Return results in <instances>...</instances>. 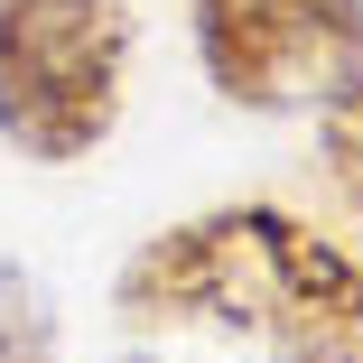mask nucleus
<instances>
[{
  "mask_svg": "<svg viewBox=\"0 0 363 363\" xmlns=\"http://www.w3.org/2000/svg\"><path fill=\"white\" fill-rule=\"evenodd\" d=\"M130 94L121 0H0V140L38 168L94 159Z\"/></svg>",
  "mask_w": 363,
  "mask_h": 363,
  "instance_id": "f03ea898",
  "label": "nucleus"
},
{
  "mask_svg": "<svg viewBox=\"0 0 363 363\" xmlns=\"http://www.w3.org/2000/svg\"><path fill=\"white\" fill-rule=\"evenodd\" d=\"M186 38L242 112H317L363 84V0H186Z\"/></svg>",
  "mask_w": 363,
  "mask_h": 363,
  "instance_id": "7ed1b4c3",
  "label": "nucleus"
},
{
  "mask_svg": "<svg viewBox=\"0 0 363 363\" xmlns=\"http://www.w3.org/2000/svg\"><path fill=\"white\" fill-rule=\"evenodd\" d=\"M317 159H326V186L363 214V84L317 103Z\"/></svg>",
  "mask_w": 363,
  "mask_h": 363,
  "instance_id": "39448f33",
  "label": "nucleus"
},
{
  "mask_svg": "<svg viewBox=\"0 0 363 363\" xmlns=\"http://www.w3.org/2000/svg\"><path fill=\"white\" fill-rule=\"evenodd\" d=\"M121 363H150V354H121Z\"/></svg>",
  "mask_w": 363,
  "mask_h": 363,
  "instance_id": "423d86ee",
  "label": "nucleus"
},
{
  "mask_svg": "<svg viewBox=\"0 0 363 363\" xmlns=\"http://www.w3.org/2000/svg\"><path fill=\"white\" fill-rule=\"evenodd\" d=\"M112 317L252 335L270 363H363V261L279 205H205L121 261Z\"/></svg>",
  "mask_w": 363,
  "mask_h": 363,
  "instance_id": "f257e3e1",
  "label": "nucleus"
},
{
  "mask_svg": "<svg viewBox=\"0 0 363 363\" xmlns=\"http://www.w3.org/2000/svg\"><path fill=\"white\" fill-rule=\"evenodd\" d=\"M0 363H65L56 298L38 289V270H19V261H0Z\"/></svg>",
  "mask_w": 363,
  "mask_h": 363,
  "instance_id": "20e7f679",
  "label": "nucleus"
}]
</instances>
